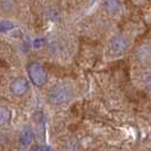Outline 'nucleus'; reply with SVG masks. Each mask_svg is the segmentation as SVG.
Masks as SVG:
<instances>
[{
    "label": "nucleus",
    "mask_w": 151,
    "mask_h": 151,
    "mask_svg": "<svg viewBox=\"0 0 151 151\" xmlns=\"http://www.w3.org/2000/svg\"><path fill=\"white\" fill-rule=\"evenodd\" d=\"M74 97V91L68 84L55 85L49 92V101L53 105H63L70 101Z\"/></svg>",
    "instance_id": "nucleus-1"
},
{
    "label": "nucleus",
    "mask_w": 151,
    "mask_h": 151,
    "mask_svg": "<svg viewBox=\"0 0 151 151\" xmlns=\"http://www.w3.org/2000/svg\"><path fill=\"white\" fill-rule=\"evenodd\" d=\"M27 72H29V76H30L31 81L33 82L34 85L42 86L47 82V78H48L47 72L45 70V68L38 63L30 64V66L27 68Z\"/></svg>",
    "instance_id": "nucleus-2"
},
{
    "label": "nucleus",
    "mask_w": 151,
    "mask_h": 151,
    "mask_svg": "<svg viewBox=\"0 0 151 151\" xmlns=\"http://www.w3.org/2000/svg\"><path fill=\"white\" fill-rule=\"evenodd\" d=\"M127 48H129V40L123 35L115 37L110 42V51L115 56H119L123 52H125Z\"/></svg>",
    "instance_id": "nucleus-3"
},
{
    "label": "nucleus",
    "mask_w": 151,
    "mask_h": 151,
    "mask_svg": "<svg viewBox=\"0 0 151 151\" xmlns=\"http://www.w3.org/2000/svg\"><path fill=\"white\" fill-rule=\"evenodd\" d=\"M29 89V83L24 77H18L10 85V90L15 96H23Z\"/></svg>",
    "instance_id": "nucleus-4"
},
{
    "label": "nucleus",
    "mask_w": 151,
    "mask_h": 151,
    "mask_svg": "<svg viewBox=\"0 0 151 151\" xmlns=\"http://www.w3.org/2000/svg\"><path fill=\"white\" fill-rule=\"evenodd\" d=\"M104 7H105L107 13H109L111 15L116 14L121 8V0H105Z\"/></svg>",
    "instance_id": "nucleus-5"
},
{
    "label": "nucleus",
    "mask_w": 151,
    "mask_h": 151,
    "mask_svg": "<svg viewBox=\"0 0 151 151\" xmlns=\"http://www.w3.org/2000/svg\"><path fill=\"white\" fill-rule=\"evenodd\" d=\"M151 56V45H141L136 52V57L140 61H145L150 58Z\"/></svg>",
    "instance_id": "nucleus-6"
},
{
    "label": "nucleus",
    "mask_w": 151,
    "mask_h": 151,
    "mask_svg": "<svg viewBox=\"0 0 151 151\" xmlns=\"http://www.w3.org/2000/svg\"><path fill=\"white\" fill-rule=\"evenodd\" d=\"M21 142L22 144L24 145H29V144L32 142V139H33V134H32V131L29 126H26V127H24V129L22 131V133H21Z\"/></svg>",
    "instance_id": "nucleus-7"
},
{
    "label": "nucleus",
    "mask_w": 151,
    "mask_h": 151,
    "mask_svg": "<svg viewBox=\"0 0 151 151\" xmlns=\"http://www.w3.org/2000/svg\"><path fill=\"white\" fill-rule=\"evenodd\" d=\"M10 111L7 107L0 106V126H4L8 124V122L10 121Z\"/></svg>",
    "instance_id": "nucleus-8"
},
{
    "label": "nucleus",
    "mask_w": 151,
    "mask_h": 151,
    "mask_svg": "<svg viewBox=\"0 0 151 151\" xmlns=\"http://www.w3.org/2000/svg\"><path fill=\"white\" fill-rule=\"evenodd\" d=\"M14 29V24L9 21H2L0 22V32H7Z\"/></svg>",
    "instance_id": "nucleus-9"
},
{
    "label": "nucleus",
    "mask_w": 151,
    "mask_h": 151,
    "mask_svg": "<svg viewBox=\"0 0 151 151\" xmlns=\"http://www.w3.org/2000/svg\"><path fill=\"white\" fill-rule=\"evenodd\" d=\"M43 45H45V40H42V39H37L34 41V47L35 48H40V47H42Z\"/></svg>",
    "instance_id": "nucleus-10"
},
{
    "label": "nucleus",
    "mask_w": 151,
    "mask_h": 151,
    "mask_svg": "<svg viewBox=\"0 0 151 151\" xmlns=\"http://www.w3.org/2000/svg\"><path fill=\"white\" fill-rule=\"evenodd\" d=\"M30 151H45V149H43L42 147L38 145V144H35V145H33V147L31 148Z\"/></svg>",
    "instance_id": "nucleus-11"
},
{
    "label": "nucleus",
    "mask_w": 151,
    "mask_h": 151,
    "mask_svg": "<svg viewBox=\"0 0 151 151\" xmlns=\"http://www.w3.org/2000/svg\"><path fill=\"white\" fill-rule=\"evenodd\" d=\"M4 140H5V139H4V136H2V135H0V144H2V143H4Z\"/></svg>",
    "instance_id": "nucleus-12"
},
{
    "label": "nucleus",
    "mask_w": 151,
    "mask_h": 151,
    "mask_svg": "<svg viewBox=\"0 0 151 151\" xmlns=\"http://www.w3.org/2000/svg\"><path fill=\"white\" fill-rule=\"evenodd\" d=\"M47 151H55V150H52V149H50V148H49V149H47Z\"/></svg>",
    "instance_id": "nucleus-13"
}]
</instances>
